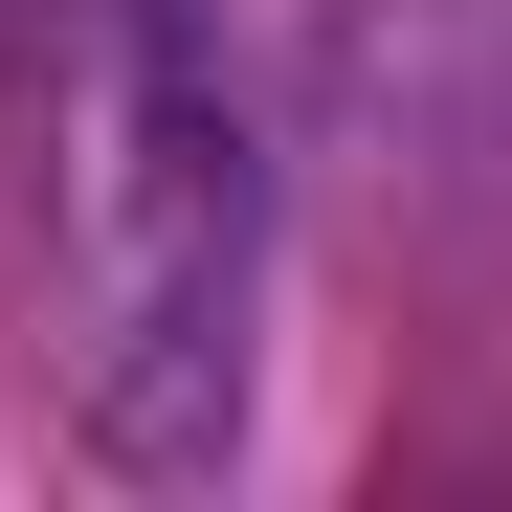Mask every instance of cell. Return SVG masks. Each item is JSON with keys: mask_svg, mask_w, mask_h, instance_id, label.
I'll return each mask as SVG.
<instances>
[{"mask_svg": "<svg viewBox=\"0 0 512 512\" xmlns=\"http://www.w3.org/2000/svg\"><path fill=\"white\" fill-rule=\"evenodd\" d=\"M45 290H67V423L179 490L245 446V290H268V156L179 0H67L45 23Z\"/></svg>", "mask_w": 512, "mask_h": 512, "instance_id": "6da1fadb", "label": "cell"}]
</instances>
